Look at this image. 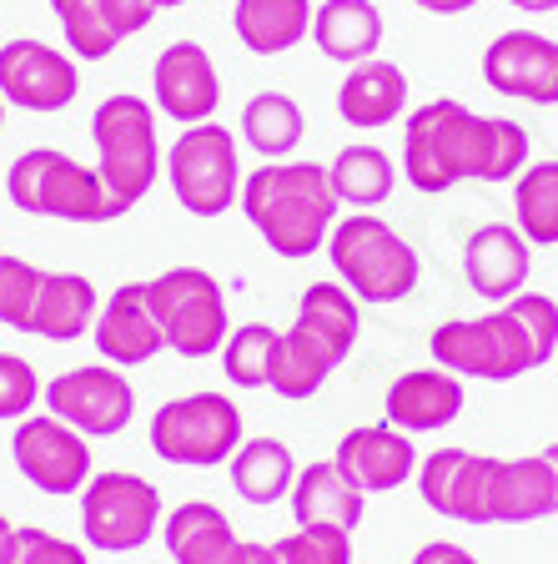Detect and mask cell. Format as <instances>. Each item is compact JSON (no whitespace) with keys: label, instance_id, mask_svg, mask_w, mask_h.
I'll use <instances>...</instances> for the list:
<instances>
[{"label":"cell","instance_id":"cell-24","mask_svg":"<svg viewBox=\"0 0 558 564\" xmlns=\"http://www.w3.org/2000/svg\"><path fill=\"white\" fill-rule=\"evenodd\" d=\"M96 313H101V293L86 272H46L25 333L46 343H76L81 333H91Z\"/></svg>","mask_w":558,"mask_h":564},{"label":"cell","instance_id":"cell-15","mask_svg":"<svg viewBox=\"0 0 558 564\" xmlns=\"http://www.w3.org/2000/svg\"><path fill=\"white\" fill-rule=\"evenodd\" d=\"M81 91V61L46 41L15 35L0 46V101L35 117H56Z\"/></svg>","mask_w":558,"mask_h":564},{"label":"cell","instance_id":"cell-44","mask_svg":"<svg viewBox=\"0 0 558 564\" xmlns=\"http://www.w3.org/2000/svg\"><path fill=\"white\" fill-rule=\"evenodd\" d=\"M0 127H6V101H0Z\"/></svg>","mask_w":558,"mask_h":564},{"label":"cell","instance_id":"cell-7","mask_svg":"<svg viewBox=\"0 0 558 564\" xmlns=\"http://www.w3.org/2000/svg\"><path fill=\"white\" fill-rule=\"evenodd\" d=\"M6 197L25 212V217H51V223H81V227H101L117 223L127 212L111 202L101 172L81 166L61 147H31L11 162L6 172Z\"/></svg>","mask_w":558,"mask_h":564},{"label":"cell","instance_id":"cell-34","mask_svg":"<svg viewBox=\"0 0 558 564\" xmlns=\"http://www.w3.org/2000/svg\"><path fill=\"white\" fill-rule=\"evenodd\" d=\"M277 564H352V534L332 524H297L272 544Z\"/></svg>","mask_w":558,"mask_h":564},{"label":"cell","instance_id":"cell-16","mask_svg":"<svg viewBox=\"0 0 558 564\" xmlns=\"http://www.w3.org/2000/svg\"><path fill=\"white\" fill-rule=\"evenodd\" d=\"M162 544L176 564H277L272 544L237 540L227 509L211 499H186L162 519Z\"/></svg>","mask_w":558,"mask_h":564},{"label":"cell","instance_id":"cell-3","mask_svg":"<svg viewBox=\"0 0 558 564\" xmlns=\"http://www.w3.org/2000/svg\"><path fill=\"white\" fill-rule=\"evenodd\" d=\"M433 364L458 378H483V383H513L554 364L558 352V303L548 293L524 288L518 297L499 303L483 317H453L438 323L428 338Z\"/></svg>","mask_w":558,"mask_h":564},{"label":"cell","instance_id":"cell-26","mask_svg":"<svg viewBox=\"0 0 558 564\" xmlns=\"http://www.w3.org/2000/svg\"><path fill=\"white\" fill-rule=\"evenodd\" d=\"M292 519L297 524H332V529H358L362 509H368V494H358L332 458H317V464H303L297 479H292Z\"/></svg>","mask_w":558,"mask_h":564},{"label":"cell","instance_id":"cell-30","mask_svg":"<svg viewBox=\"0 0 558 564\" xmlns=\"http://www.w3.org/2000/svg\"><path fill=\"white\" fill-rule=\"evenodd\" d=\"M307 137V117L297 96L287 91H256L242 106V141L252 147L262 162H287Z\"/></svg>","mask_w":558,"mask_h":564},{"label":"cell","instance_id":"cell-43","mask_svg":"<svg viewBox=\"0 0 558 564\" xmlns=\"http://www.w3.org/2000/svg\"><path fill=\"white\" fill-rule=\"evenodd\" d=\"M176 6H186V0H156V11H176Z\"/></svg>","mask_w":558,"mask_h":564},{"label":"cell","instance_id":"cell-33","mask_svg":"<svg viewBox=\"0 0 558 564\" xmlns=\"http://www.w3.org/2000/svg\"><path fill=\"white\" fill-rule=\"evenodd\" d=\"M51 15H56V25L76 61H106L121 46L117 35H111V25H106L101 0H51Z\"/></svg>","mask_w":558,"mask_h":564},{"label":"cell","instance_id":"cell-20","mask_svg":"<svg viewBox=\"0 0 558 564\" xmlns=\"http://www.w3.org/2000/svg\"><path fill=\"white\" fill-rule=\"evenodd\" d=\"M463 278L478 297L508 303L534 278V242L513 223H483L463 242Z\"/></svg>","mask_w":558,"mask_h":564},{"label":"cell","instance_id":"cell-1","mask_svg":"<svg viewBox=\"0 0 558 564\" xmlns=\"http://www.w3.org/2000/svg\"><path fill=\"white\" fill-rule=\"evenodd\" d=\"M423 505L458 524H534L558 514V444L524 458H493L473 448H433L418 458Z\"/></svg>","mask_w":558,"mask_h":564},{"label":"cell","instance_id":"cell-35","mask_svg":"<svg viewBox=\"0 0 558 564\" xmlns=\"http://www.w3.org/2000/svg\"><path fill=\"white\" fill-rule=\"evenodd\" d=\"M41 278H46V268H35V262H25V258L0 252V323H6V328L25 333L31 307H35V293H41Z\"/></svg>","mask_w":558,"mask_h":564},{"label":"cell","instance_id":"cell-41","mask_svg":"<svg viewBox=\"0 0 558 564\" xmlns=\"http://www.w3.org/2000/svg\"><path fill=\"white\" fill-rule=\"evenodd\" d=\"M513 11H528V15H548V11H558V0H508Z\"/></svg>","mask_w":558,"mask_h":564},{"label":"cell","instance_id":"cell-21","mask_svg":"<svg viewBox=\"0 0 558 564\" xmlns=\"http://www.w3.org/2000/svg\"><path fill=\"white\" fill-rule=\"evenodd\" d=\"M91 343L111 368H136L152 364L166 348L162 323H156L152 303H146V282H121L111 297H101V313L91 323Z\"/></svg>","mask_w":558,"mask_h":564},{"label":"cell","instance_id":"cell-39","mask_svg":"<svg viewBox=\"0 0 558 564\" xmlns=\"http://www.w3.org/2000/svg\"><path fill=\"white\" fill-rule=\"evenodd\" d=\"M407 564H483V560H478L473 550H463V544H453V540H428Z\"/></svg>","mask_w":558,"mask_h":564},{"label":"cell","instance_id":"cell-45","mask_svg":"<svg viewBox=\"0 0 558 564\" xmlns=\"http://www.w3.org/2000/svg\"><path fill=\"white\" fill-rule=\"evenodd\" d=\"M554 358H558V352H554Z\"/></svg>","mask_w":558,"mask_h":564},{"label":"cell","instance_id":"cell-22","mask_svg":"<svg viewBox=\"0 0 558 564\" xmlns=\"http://www.w3.org/2000/svg\"><path fill=\"white\" fill-rule=\"evenodd\" d=\"M468 393H463V378L448 373V368H407V373H397L393 383H387V423L393 429H403V434H438V429H448V423L463 413Z\"/></svg>","mask_w":558,"mask_h":564},{"label":"cell","instance_id":"cell-42","mask_svg":"<svg viewBox=\"0 0 558 564\" xmlns=\"http://www.w3.org/2000/svg\"><path fill=\"white\" fill-rule=\"evenodd\" d=\"M11 534H15V524L0 514V564H6V550H11Z\"/></svg>","mask_w":558,"mask_h":564},{"label":"cell","instance_id":"cell-27","mask_svg":"<svg viewBox=\"0 0 558 564\" xmlns=\"http://www.w3.org/2000/svg\"><path fill=\"white\" fill-rule=\"evenodd\" d=\"M232 31L252 56H287L313 35V0H237Z\"/></svg>","mask_w":558,"mask_h":564},{"label":"cell","instance_id":"cell-25","mask_svg":"<svg viewBox=\"0 0 558 564\" xmlns=\"http://www.w3.org/2000/svg\"><path fill=\"white\" fill-rule=\"evenodd\" d=\"M307 41L338 66L372 61L383 46V11L372 0H322V6H313V35Z\"/></svg>","mask_w":558,"mask_h":564},{"label":"cell","instance_id":"cell-9","mask_svg":"<svg viewBox=\"0 0 558 564\" xmlns=\"http://www.w3.org/2000/svg\"><path fill=\"white\" fill-rule=\"evenodd\" d=\"M146 303H152L156 323H162L166 352L201 364L211 352H221L232 323H227V293L207 268H166L162 278L146 282Z\"/></svg>","mask_w":558,"mask_h":564},{"label":"cell","instance_id":"cell-6","mask_svg":"<svg viewBox=\"0 0 558 564\" xmlns=\"http://www.w3.org/2000/svg\"><path fill=\"white\" fill-rule=\"evenodd\" d=\"M327 262L338 282L358 297L362 307H387L418 293L423 258L387 217L378 212H348L327 232Z\"/></svg>","mask_w":558,"mask_h":564},{"label":"cell","instance_id":"cell-5","mask_svg":"<svg viewBox=\"0 0 558 564\" xmlns=\"http://www.w3.org/2000/svg\"><path fill=\"white\" fill-rule=\"evenodd\" d=\"M362 333V303L342 288V282H313L297 297V317L292 328H277V348H272V393L303 403L313 399L327 378L348 364V352L358 348Z\"/></svg>","mask_w":558,"mask_h":564},{"label":"cell","instance_id":"cell-29","mask_svg":"<svg viewBox=\"0 0 558 564\" xmlns=\"http://www.w3.org/2000/svg\"><path fill=\"white\" fill-rule=\"evenodd\" d=\"M327 176H332V192H338L342 207L378 212L397 187V162L372 141H352L327 162Z\"/></svg>","mask_w":558,"mask_h":564},{"label":"cell","instance_id":"cell-36","mask_svg":"<svg viewBox=\"0 0 558 564\" xmlns=\"http://www.w3.org/2000/svg\"><path fill=\"white\" fill-rule=\"evenodd\" d=\"M41 373L25 364L21 352H0V423H21L41 403Z\"/></svg>","mask_w":558,"mask_h":564},{"label":"cell","instance_id":"cell-23","mask_svg":"<svg viewBox=\"0 0 558 564\" xmlns=\"http://www.w3.org/2000/svg\"><path fill=\"white\" fill-rule=\"evenodd\" d=\"M338 117L358 131H383L407 117V70L397 61H358L338 86Z\"/></svg>","mask_w":558,"mask_h":564},{"label":"cell","instance_id":"cell-28","mask_svg":"<svg viewBox=\"0 0 558 564\" xmlns=\"http://www.w3.org/2000/svg\"><path fill=\"white\" fill-rule=\"evenodd\" d=\"M227 479L242 494V505H282L292 494V479H297V458L282 438H242L232 458H227Z\"/></svg>","mask_w":558,"mask_h":564},{"label":"cell","instance_id":"cell-40","mask_svg":"<svg viewBox=\"0 0 558 564\" xmlns=\"http://www.w3.org/2000/svg\"><path fill=\"white\" fill-rule=\"evenodd\" d=\"M413 6L428 15H463V11H473L478 0H413Z\"/></svg>","mask_w":558,"mask_h":564},{"label":"cell","instance_id":"cell-12","mask_svg":"<svg viewBox=\"0 0 558 564\" xmlns=\"http://www.w3.org/2000/svg\"><path fill=\"white\" fill-rule=\"evenodd\" d=\"M162 489L141 474L106 469L81 489V540L101 554H136L162 534Z\"/></svg>","mask_w":558,"mask_h":564},{"label":"cell","instance_id":"cell-32","mask_svg":"<svg viewBox=\"0 0 558 564\" xmlns=\"http://www.w3.org/2000/svg\"><path fill=\"white\" fill-rule=\"evenodd\" d=\"M272 348H277V328L272 323H242L221 343V373L227 383L252 393V388H272Z\"/></svg>","mask_w":558,"mask_h":564},{"label":"cell","instance_id":"cell-17","mask_svg":"<svg viewBox=\"0 0 558 564\" xmlns=\"http://www.w3.org/2000/svg\"><path fill=\"white\" fill-rule=\"evenodd\" d=\"M483 82L528 106H558V41L544 31H503L483 51Z\"/></svg>","mask_w":558,"mask_h":564},{"label":"cell","instance_id":"cell-13","mask_svg":"<svg viewBox=\"0 0 558 564\" xmlns=\"http://www.w3.org/2000/svg\"><path fill=\"white\" fill-rule=\"evenodd\" d=\"M41 399H46V413H56L86 438H117L136 419V388H131L127 368L111 364L66 368L41 388Z\"/></svg>","mask_w":558,"mask_h":564},{"label":"cell","instance_id":"cell-11","mask_svg":"<svg viewBox=\"0 0 558 564\" xmlns=\"http://www.w3.org/2000/svg\"><path fill=\"white\" fill-rule=\"evenodd\" d=\"M166 182L192 217L232 212L237 192H242V156H237L232 127H221V121L182 127V137L166 147Z\"/></svg>","mask_w":558,"mask_h":564},{"label":"cell","instance_id":"cell-31","mask_svg":"<svg viewBox=\"0 0 558 564\" xmlns=\"http://www.w3.org/2000/svg\"><path fill=\"white\" fill-rule=\"evenodd\" d=\"M513 217L534 247L558 242V162H528L513 176Z\"/></svg>","mask_w":558,"mask_h":564},{"label":"cell","instance_id":"cell-10","mask_svg":"<svg viewBox=\"0 0 558 564\" xmlns=\"http://www.w3.org/2000/svg\"><path fill=\"white\" fill-rule=\"evenodd\" d=\"M152 454L176 469H217L242 448V409L227 393H182L152 413Z\"/></svg>","mask_w":558,"mask_h":564},{"label":"cell","instance_id":"cell-8","mask_svg":"<svg viewBox=\"0 0 558 564\" xmlns=\"http://www.w3.org/2000/svg\"><path fill=\"white\" fill-rule=\"evenodd\" d=\"M96 172L121 212H131L162 176V137H156L152 96L117 91L91 111Z\"/></svg>","mask_w":558,"mask_h":564},{"label":"cell","instance_id":"cell-2","mask_svg":"<svg viewBox=\"0 0 558 564\" xmlns=\"http://www.w3.org/2000/svg\"><path fill=\"white\" fill-rule=\"evenodd\" d=\"M528 131L508 117H478L453 96H433L403 117V176L423 197L458 182H513L528 166Z\"/></svg>","mask_w":558,"mask_h":564},{"label":"cell","instance_id":"cell-4","mask_svg":"<svg viewBox=\"0 0 558 564\" xmlns=\"http://www.w3.org/2000/svg\"><path fill=\"white\" fill-rule=\"evenodd\" d=\"M237 202H242L247 223L262 232V242L287 262L317 258L342 212L322 162H262L242 176Z\"/></svg>","mask_w":558,"mask_h":564},{"label":"cell","instance_id":"cell-38","mask_svg":"<svg viewBox=\"0 0 558 564\" xmlns=\"http://www.w3.org/2000/svg\"><path fill=\"white\" fill-rule=\"evenodd\" d=\"M101 6H106V25H111L117 41L141 35L146 25H152V15H156V0H101Z\"/></svg>","mask_w":558,"mask_h":564},{"label":"cell","instance_id":"cell-18","mask_svg":"<svg viewBox=\"0 0 558 564\" xmlns=\"http://www.w3.org/2000/svg\"><path fill=\"white\" fill-rule=\"evenodd\" d=\"M152 106L166 121H182V127H197V121L217 117L221 76L201 41H172V46H162V56L152 66Z\"/></svg>","mask_w":558,"mask_h":564},{"label":"cell","instance_id":"cell-37","mask_svg":"<svg viewBox=\"0 0 558 564\" xmlns=\"http://www.w3.org/2000/svg\"><path fill=\"white\" fill-rule=\"evenodd\" d=\"M6 564H91V554L66 534H51V529H15Z\"/></svg>","mask_w":558,"mask_h":564},{"label":"cell","instance_id":"cell-19","mask_svg":"<svg viewBox=\"0 0 558 564\" xmlns=\"http://www.w3.org/2000/svg\"><path fill=\"white\" fill-rule=\"evenodd\" d=\"M332 464L358 494H393L418 474V444L393 423H362L342 434Z\"/></svg>","mask_w":558,"mask_h":564},{"label":"cell","instance_id":"cell-14","mask_svg":"<svg viewBox=\"0 0 558 564\" xmlns=\"http://www.w3.org/2000/svg\"><path fill=\"white\" fill-rule=\"evenodd\" d=\"M11 458L15 474L25 484H35L51 499L81 494L91 484V438L76 434L70 423H61L56 413H25L11 434Z\"/></svg>","mask_w":558,"mask_h":564}]
</instances>
